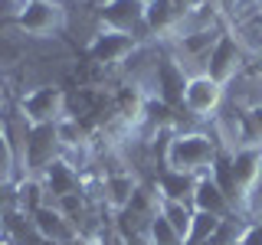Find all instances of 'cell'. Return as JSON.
I'll list each match as a JSON object with an SVG mask.
<instances>
[{"mask_svg":"<svg viewBox=\"0 0 262 245\" xmlns=\"http://www.w3.org/2000/svg\"><path fill=\"white\" fill-rule=\"evenodd\" d=\"M220 154L223 151H220L216 137L203 134V131H177L164 144V167L190 174V177H203L213 170Z\"/></svg>","mask_w":262,"mask_h":245,"instance_id":"1","label":"cell"},{"mask_svg":"<svg viewBox=\"0 0 262 245\" xmlns=\"http://www.w3.org/2000/svg\"><path fill=\"white\" fill-rule=\"evenodd\" d=\"M62 157V141L56 125H30L27 147H23V174L20 177H39L53 160Z\"/></svg>","mask_w":262,"mask_h":245,"instance_id":"2","label":"cell"},{"mask_svg":"<svg viewBox=\"0 0 262 245\" xmlns=\"http://www.w3.org/2000/svg\"><path fill=\"white\" fill-rule=\"evenodd\" d=\"M249 69V53L239 46V39L233 36V33H226L223 30V36L216 39V46L210 49V56H207V76L213 82H220V85H229V82H236L243 76V72Z\"/></svg>","mask_w":262,"mask_h":245,"instance_id":"3","label":"cell"},{"mask_svg":"<svg viewBox=\"0 0 262 245\" xmlns=\"http://www.w3.org/2000/svg\"><path fill=\"white\" fill-rule=\"evenodd\" d=\"M16 30L27 36H53L66 23L62 0H23L16 7Z\"/></svg>","mask_w":262,"mask_h":245,"instance_id":"4","label":"cell"},{"mask_svg":"<svg viewBox=\"0 0 262 245\" xmlns=\"http://www.w3.org/2000/svg\"><path fill=\"white\" fill-rule=\"evenodd\" d=\"M229 174H233L236 193H239V212H246L252 190L262 180V144H243L229 154Z\"/></svg>","mask_w":262,"mask_h":245,"instance_id":"5","label":"cell"},{"mask_svg":"<svg viewBox=\"0 0 262 245\" xmlns=\"http://www.w3.org/2000/svg\"><path fill=\"white\" fill-rule=\"evenodd\" d=\"M226 102V88L220 82H213L207 72H196L187 79L184 88V111L193 118H216L220 108Z\"/></svg>","mask_w":262,"mask_h":245,"instance_id":"6","label":"cell"},{"mask_svg":"<svg viewBox=\"0 0 262 245\" xmlns=\"http://www.w3.org/2000/svg\"><path fill=\"white\" fill-rule=\"evenodd\" d=\"M66 102L69 98L59 85H43L20 102V114L27 118V125H59L62 118H69Z\"/></svg>","mask_w":262,"mask_h":245,"instance_id":"7","label":"cell"},{"mask_svg":"<svg viewBox=\"0 0 262 245\" xmlns=\"http://www.w3.org/2000/svg\"><path fill=\"white\" fill-rule=\"evenodd\" d=\"M98 20H102L105 30L141 36L147 30V4L144 0H105L98 7Z\"/></svg>","mask_w":262,"mask_h":245,"instance_id":"8","label":"cell"},{"mask_svg":"<svg viewBox=\"0 0 262 245\" xmlns=\"http://www.w3.org/2000/svg\"><path fill=\"white\" fill-rule=\"evenodd\" d=\"M135 53H138V36H128V33H118V30H105V27L89 43V59L95 65H105V69L121 65Z\"/></svg>","mask_w":262,"mask_h":245,"instance_id":"9","label":"cell"},{"mask_svg":"<svg viewBox=\"0 0 262 245\" xmlns=\"http://www.w3.org/2000/svg\"><path fill=\"white\" fill-rule=\"evenodd\" d=\"M33 226H36V232L43 235V239H49V242H56V245H72L79 239V226L72 223L66 212L56 206V203H46L43 209H36L33 212Z\"/></svg>","mask_w":262,"mask_h":245,"instance_id":"10","label":"cell"},{"mask_svg":"<svg viewBox=\"0 0 262 245\" xmlns=\"http://www.w3.org/2000/svg\"><path fill=\"white\" fill-rule=\"evenodd\" d=\"M184 65L177 59H158L154 62V88H158V98L170 108H184V88H187Z\"/></svg>","mask_w":262,"mask_h":245,"instance_id":"11","label":"cell"},{"mask_svg":"<svg viewBox=\"0 0 262 245\" xmlns=\"http://www.w3.org/2000/svg\"><path fill=\"white\" fill-rule=\"evenodd\" d=\"M39 180H43V186H46V193H49V200H62V196H72V193H85V186H82V174L72 163H66L62 157L59 160H53L49 167L39 174Z\"/></svg>","mask_w":262,"mask_h":245,"instance_id":"12","label":"cell"},{"mask_svg":"<svg viewBox=\"0 0 262 245\" xmlns=\"http://www.w3.org/2000/svg\"><path fill=\"white\" fill-rule=\"evenodd\" d=\"M190 206H193L196 212H210V216H220V219H233V216H236V206L229 203V196L220 190V183H216L210 174L200 177Z\"/></svg>","mask_w":262,"mask_h":245,"instance_id":"13","label":"cell"},{"mask_svg":"<svg viewBox=\"0 0 262 245\" xmlns=\"http://www.w3.org/2000/svg\"><path fill=\"white\" fill-rule=\"evenodd\" d=\"M196 183H200V177L180 174V170H170V167H161L158 177H154V186H158L161 200H167V203H187V206L193 203Z\"/></svg>","mask_w":262,"mask_h":245,"instance_id":"14","label":"cell"},{"mask_svg":"<svg viewBox=\"0 0 262 245\" xmlns=\"http://www.w3.org/2000/svg\"><path fill=\"white\" fill-rule=\"evenodd\" d=\"M138 190V180L128 174V170H108L102 177V203L112 212H121L131 203V196Z\"/></svg>","mask_w":262,"mask_h":245,"instance_id":"15","label":"cell"},{"mask_svg":"<svg viewBox=\"0 0 262 245\" xmlns=\"http://www.w3.org/2000/svg\"><path fill=\"white\" fill-rule=\"evenodd\" d=\"M49 203V193L39 177H20L16 180V209L23 216H33L36 209H43Z\"/></svg>","mask_w":262,"mask_h":245,"instance_id":"16","label":"cell"},{"mask_svg":"<svg viewBox=\"0 0 262 245\" xmlns=\"http://www.w3.org/2000/svg\"><path fill=\"white\" fill-rule=\"evenodd\" d=\"M220 226H223V219H220V216H210V212H196L193 209V226H190V235H187V245L210 242L213 235L220 232Z\"/></svg>","mask_w":262,"mask_h":245,"instance_id":"17","label":"cell"},{"mask_svg":"<svg viewBox=\"0 0 262 245\" xmlns=\"http://www.w3.org/2000/svg\"><path fill=\"white\" fill-rule=\"evenodd\" d=\"M161 216L167 219V223L174 226L180 235H184V242H187L190 226H193V206H187V203H167V200H164L161 203Z\"/></svg>","mask_w":262,"mask_h":245,"instance_id":"18","label":"cell"},{"mask_svg":"<svg viewBox=\"0 0 262 245\" xmlns=\"http://www.w3.org/2000/svg\"><path fill=\"white\" fill-rule=\"evenodd\" d=\"M20 160H16V151H13V144H10V137H7V128H4V121H0V174H4L10 183H16L20 180Z\"/></svg>","mask_w":262,"mask_h":245,"instance_id":"19","label":"cell"},{"mask_svg":"<svg viewBox=\"0 0 262 245\" xmlns=\"http://www.w3.org/2000/svg\"><path fill=\"white\" fill-rule=\"evenodd\" d=\"M147 235H151V242H154V245H187V242H184V235H180L164 216L151 219V226H147Z\"/></svg>","mask_w":262,"mask_h":245,"instance_id":"20","label":"cell"},{"mask_svg":"<svg viewBox=\"0 0 262 245\" xmlns=\"http://www.w3.org/2000/svg\"><path fill=\"white\" fill-rule=\"evenodd\" d=\"M16 209V183H0V216Z\"/></svg>","mask_w":262,"mask_h":245,"instance_id":"21","label":"cell"},{"mask_svg":"<svg viewBox=\"0 0 262 245\" xmlns=\"http://www.w3.org/2000/svg\"><path fill=\"white\" fill-rule=\"evenodd\" d=\"M95 245H125V239H121V232L115 226H108V229H102V232H98Z\"/></svg>","mask_w":262,"mask_h":245,"instance_id":"22","label":"cell"},{"mask_svg":"<svg viewBox=\"0 0 262 245\" xmlns=\"http://www.w3.org/2000/svg\"><path fill=\"white\" fill-rule=\"evenodd\" d=\"M239 245H262V219H259V223H249V229H246V235H243Z\"/></svg>","mask_w":262,"mask_h":245,"instance_id":"23","label":"cell"},{"mask_svg":"<svg viewBox=\"0 0 262 245\" xmlns=\"http://www.w3.org/2000/svg\"><path fill=\"white\" fill-rule=\"evenodd\" d=\"M7 242V223H4V216H0V245Z\"/></svg>","mask_w":262,"mask_h":245,"instance_id":"24","label":"cell"},{"mask_svg":"<svg viewBox=\"0 0 262 245\" xmlns=\"http://www.w3.org/2000/svg\"><path fill=\"white\" fill-rule=\"evenodd\" d=\"M72 245H95V242H89V239H85V235H79V239H76V242H72Z\"/></svg>","mask_w":262,"mask_h":245,"instance_id":"25","label":"cell"},{"mask_svg":"<svg viewBox=\"0 0 262 245\" xmlns=\"http://www.w3.org/2000/svg\"><path fill=\"white\" fill-rule=\"evenodd\" d=\"M256 69H259V72H262V53H259V56H256Z\"/></svg>","mask_w":262,"mask_h":245,"instance_id":"26","label":"cell"},{"mask_svg":"<svg viewBox=\"0 0 262 245\" xmlns=\"http://www.w3.org/2000/svg\"><path fill=\"white\" fill-rule=\"evenodd\" d=\"M0 183H10V180H7V177H4V174H0Z\"/></svg>","mask_w":262,"mask_h":245,"instance_id":"27","label":"cell"},{"mask_svg":"<svg viewBox=\"0 0 262 245\" xmlns=\"http://www.w3.org/2000/svg\"><path fill=\"white\" fill-rule=\"evenodd\" d=\"M144 4H154V0H144Z\"/></svg>","mask_w":262,"mask_h":245,"instance_id":"28","label":"cell"},{"mask_svg":"<svg viewBox=\"0 0 262 245\" xmlns=\"http://www.w3.org/2000/svg\"><path fill=\"white\" fill-rule=\"evenodd\" d=\"M16 4H23V0H16Z\"/></svg>","mask_w":262,"mask_h":245,"instance_id":"29","label":"cell"},{"mask_svg":"<svg viewBox=\"0 0 262 245\" xmlns=\"http://www.w3.org/2000/svg\"><path fill=\"white\" fill-rule=\"evenodd\" d=\"M4 245H10V242H4Z\"/></svg>","mask_w":262,"mask_h":245,"instance_id":"30","label":"cell"},{"mask_svg":"<svg viewBox=\"0 0 262 245\" xmlns=\"http://www.w3.org/2000/svg\"><path fill=\"white\" fill-rule=\"evenodd\" d=\"M236 245H239V242H236Z\"/></svg>","mask_w":262,"mask_h":245,"instance_id":"31","label":"cell"},{"mask_svg":"<svg viewBox=\"0 0 262 245\" xmlns=\"http://www.w3.org/2000/svg\"><path fill=\"white\" fill-rule=\"evenodd\" d=\"M259 20H262V16H259Z\"/></svg>","mask_w":262,"mask_h":245,"instance_id":"32","label":"cell"}]
</instances>
